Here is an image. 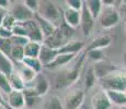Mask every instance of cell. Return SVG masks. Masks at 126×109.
<instances>
[{
  "label": "cell",
  "instance_id": "9a60e30c",
  "mask_svg": "<svg viewBox=\"0 0 126 109\" xmlns=\"http://www.w3.org/2000/svg\"><path fill=\"white\" fill-rule=\"evenodd\" d=\"M113 37L110 34H102L99 35L98 37H95L94 39H92V42L88 45L87 50L91 49H103L105 50V48H108L109 46L112 44Z\"/></svg>",
  "mask_w": 126,
  "mask_h": 109
},
{
  "label": "cell",
  "instance_id": "9c48e42d",
  "mask_svg": "<svg viewBox=\"0 0 126 109\" xmlns=\"http://www.w3.org/2000/svg\"><path fill=\"white\" fill-rule=\"evenodd\" d=\"M6 106L12 109H23L25 108V100H24L23 91H12L7 94Z\"/></svg>",
  "mask_w": 126,
  "mask_h": 109
},
{
  "label": "cell",
  "instance_id": "7a4b0ae2",
  "mask_svg": "<svg viewBox=\"0 0 126 109\" xmlns=\"http://www.w3.org/2000/svg\"><path fill=\"white\" fill-rule=\"evenodd\" d=\"M101 86L104 91H120L124 92L126 89V73L125 72H113L109 76L100 80Z\"/></svg>",
  "mask_w": 126,
  "mask_h": 109
},
{
  "label": "cell",
  "instance_id": "277c9868",
  "mask_svg": "<svg viewBox=\"0 0 126 109\" xmlns=\"http://www.w3.org/2000/svg\"><path fill=\"white\" fill-rule=\"evenodd\" d=\"M9 12L14 16L18 23H23V22L33 20L35 15V13H33L24 6L23 2H12Z\"/></svg>",
  "mask_w": 126,
  "mask_h": 109
},
{
  "label": "cell",
  "instance_id": "5b68a950",
  "mask_svg": "<svg viewBox=\"0 0 126 109\" xmlns=\"http://www.w3.org/2000/svg\"><path fill=\"white\" fill-rule=\"evenodd\" d=\"M25 109H43L44 99L30 86H26L23 91Z\"/></svg>",
  "mask_w": 126,
  "mask_h": 109
},
{
  "label": "cell",
  "instance_id": "d590c367",
  "mask_svg": "<svg viewBox=\"0 0 126 109\" xmlns=\"http://www.w3.org/2000/svg\"><path fill=\"white\" fill-rule=\"evenodd\" d=\"M66 7L72 10H77V11H81L83 8V1L81 0H67L65 1Z\"/></svg>",
  "mask_w": 126,
  "mask_h": 109
},
{
  "label": "cell",
  "instance_id": "ee69618b",
  "mask_svg": "<svg viewBox=\"0 0 126 109\" xmlns=\"http://www.w3.org/2000/svg\"><path fill=\"white\" fill-rule=\"evenodd\" d=\"M123 63H124V65L126 67V51L123 52Z\"/></svg>",
  "mask_w": 126,
  "mask_h": 109
},
{
  "label": "cell",
  "instance_id": "4fadbf2b",
  "mask_svg": "<svg viewBox=\"0 0 126 109\" xmlns=\"http://www.w3.org/2000/svg\"><path fill=\"white\" fill-rule=\"evenodd\" d=\"M80 18H81V11L72 10V9L66 8L63 11V20L64 22L69 25L70 27L76 30L80 25Z\"/></svg>",
  "mask_w": 126,
  "mask_h": 109
},
{
  "label": "cell",
  "instance_id": "b9f144b4",
  "mask_svg": "<svg viewBox=\"0 0 126 109\" xmlns=\"http://www.w3.org/2000/svg\"><path fill=\"white\" fill-rule=\"evenodd\" d=\"M7 10H3V9H0V27L2 26V22H3V19H4V16H6V14H7Z\"/></svg>",
  "mask_w": 126,
  "mask_h": 109
},
{
  "label": "cell",
  "instance_id": "ac0fdd59",
  "mask_svg": "<svg viewBox=\"0 0 126 109\" xmlns=\"http://www.w3.org/2000/svg\"><path fill=\"white\" fill-rule=\"evenodd\" d=\"M77 55H66V54H58L57 57L54 59V61L52 63H49L47 65V69H57V68H63L65 65L69 64L72 62V60L76 58Z\"/></svg>",
  "mask_w": 126,
  "mask_h": 109
},
{
  "label": "cell",
  "instance_id": "f35d334b",
  "mask_svg": "<svg viewBox=\"0 0 126 109\" xmlns=\"http://www.w3.org/2000/svg\"><path fill=\"white\" fill-rule=\"evenodd\" d=\"M12 32L10 30H7L4 27H0V39H10L12 37Z\"/></svg>",
  "mask_w": 126,
  "mask_h": 109
},
{
  "label": "cell",
  "instance_id": "1f68e13d",
  "mask_svg": "<svg viewBox=\"0 0 126 109\" xmlns=\"http://www.w3.org/2000/svg\"><path fill=\"white\" fill-rule=\"evenodd\" d=\"M16 23H18V22H16V20L14 19V16L8 11L6 14V16H4V19H3V22H2V27L11 31Z\"/></svg>",
  "mask_w": 126,
  "mask_h": 109
},
{
  "label": "cell",
  "instance_id": "f546056e",
  "mask_svg": "<svg viewBox=\"0 0 126 109\" xmlns=\"http://www.w3.org/2000/svg\"><path fill=\"white\" fill-rule=\"evenodd\" d=\"M96 81L95 74H94L93 68L90 67L88 70H87L86 74H84V88L86 89H90L94 86Z\"/></svg>",
  "mask_w": 126,
  "mask_h": 109
},
{
  "label": "cell",
  "instance_id": "cb8c5ba5",
  "mask_svg": "<svg viewBox=\"0 0 126 109\" xmlns=\"http://www.w3.org/2000/svg\"><path fill=\"white\" fill-rule=\"evenodd\" d=\"M18 73H19V75L21 76V79L23 80L24 84H25V87L28 84L33 83L35 77L37 76V73H36V72H34L32 69H30V68L25 67V65H23V64H21V68L18 71Z\"/></svg>",
  "mask_w": 126,
  "mask_h": 109
},
{
  "label": "cell",
  "instance_id": "e0dca14e",
  "mask_svg": "<svg viewBox=\"0 0 126 109\" xmlns=\"http://www.w3.org/2000/svg\"><path fill=\"white\" fill-rule=\"evenodd\" d=\"M58 55V50L56 49H52V48L47 47V46L43 45L41 46V51H40V56H38V59L42 62L43 67H47L49 63H52L54 61V59L57 57Z\"/></svg>",
  "mask_w": 126,
  "mask_h": 109
},
{
  "label": "cell",
  "instance_id": "7dc6e473",
  "mask_svg": "<svg viewBox=\"0 0 126 109\" xmlns=\"http://www.w3.org/2000/svg\"><path fill=\"white\" fill-rule=\"evenodd\" d=\"M124 30H125V33H126V22H125V25H124Z\"/></svg>",
  "mask_w": 126,
  "mask_h": 109
},
{
  "label": "cell",
  "instance_id": "8d00e7d4",
  "mask_svg": "<svg viewBox=\"0 0 126 109\" xmlns=\"http://www.w3.org/2000/svg\"><path fill=\"white\" fill-rule=\"evenodd\" d=\"M23 4L29 9L30 11H32L33 13H36L38 10V4H40V1L38 0H24Z\"/></svg>",
  "mask_w": 126,
  "mask_h": 109
},
{
  "label": "cell",
  "instance_id": "8fae6325",
  "mask_svg": "<svg viewBox=\"0 0 126 109\" xmlns=\"http://www.w3.org/2000/svg\"><path fill=\"white\" fill-rule=\"evenodd\" d=\"M66 39H65V37L63 36V34L60 33L59 28H56V31H55L54 33L52 34L50 36H48L47 38H45L44 42H43V45L47 46V47L52 48V49H56L58 50L59 48H62L63 46L65 45V44H67Z\"/></svg>",
  "mask_w": 126,
  "mask_h": 109
},
{
  "label": "cell",
  "instance_id": "5bb4252c",
  "mask_svg": "<svg viewBox=\"0 0 126 109\" xmlns=\"http://www.w3.org/2000/svg\"><path fill=\"white\" fill-rule=\"evenodd\" d=\"M49 86H50V84H49V81L47 80V77L44 74L38 73L37 76L35 77L34 82H33V86H30V87H32L40 96L44 97L46 94H47L48 89H49Z\"/></svg>",
  "mask_w": 126,
  "mask_h": 109
},
{
  "label": "cell",
  "instance_id": "6da1fadb",
  "mask_svg": "<svg viewBox=\"0 0 126 109\" xmlns=\"http://www.w3.org/2000/svg\"><path fill=\"white\" fill-rule=\"evenodd\" d=\"M36 14H38L41 18L52 23L55 27H58L64 22L63 12L60 11V9L53 1H48V0L40 1L38 10L36 12Z\"/></svg>",
  "mask_w": 126,
  "mask_h": 109
},
{
  "label": "cell",
  "instance_id": "74e56055",
  "mask_svg": "<svg viewBox=\"0 0 126 109\" xmlns=\"http://www.w3.org/2000/svg\"><path fill=\"white\" fill-rule=\"evenodd\" d=\"M29 39L26 37H21V36H12L11 37V43L13 46H20V47H24L28 44Z\"/></svg>",
  "mask_w": 126,
  "mask_h": 109
},
{
  "label": "cell",
  "instance_id": "4dcf8cb0",
  "mask_svg": "<svg viewBox=\"0 0 126 109\" xmlns=\"http://www.w3.org/2000/svg\"><path fill=\"white\" fill-rule=\"evenodd\" d=\"M58 28H59V31H60V33L63 34V36L65 37V39L67 40V42H69V40H71V38H72V36H74V34H75V28H72V27H70L69 25H67L65 22H63L62 24H60L59 26H58Z\"/></svg>",
  "mask_w": 126,
  "mask_h": 109
},
{
  "label": "cell",
  "instance_id": "30bf717a",
  "mask_svg": "<svg viewBox=\"0 0 126 109\" xmlns=\"http://www.w3.org/2000/svg\"><path fill=\"white\" fill-rule=\"evenodd\" d=\"M95 25V20L90 15V13L88 12L86 8H82L81 10V18H80V27L82 31V34L84 36H89L93 31V27Z\"/></svg>",
  "mask_w": 126,
  "mask_h": 109
},
{
  "label": "cell",
  "instance_id": "bcb514c9",
  "mask_svg": "<svg viewBox=\"0 0 126 109\" xmlns=\"http://www.w3.org/2000/svg\"><path fill=\"white\" fill-rule=\"evenodd\" d=\"M120 109H126V106H123V107H121Z\"/></svg>",
  "mask_w": 126,
  "mask_h": 109
},
{
  "label": "cell",
  "instance_id": "7402d4cb",
  "mask_svg": "<svg viewBox=\"0 0 126 109\" xmlns=\"http://www.w3.org/2000/svg\"><path fill=\"white\" fill-rule=\"evenodd\" d=\"M13 71H14V65L12 60L7 55H4L3 52L0 51V73L8 76Z\"/></svg>",
  "mask_w": 126,
  "mask_h": 109
},
{
  "label": "cell",
  "instance_id": "d6986e66",
  "mask_svg": "<svg viewBox=\"0 0 126 109\" xmlns=\"http://www.w3.org/2000/svg\"><path fill=\"white\" fill-rule=\"evenodd\" d=\"M34 20L36 21V23H37V25H38V27H40L41 32H42L43 36H44V39H45V38H47L48 36L52 35V34L54 33L55 31H56V28H57V27H55L52 23H49L48 21L44 20V19L41 18V16L38 15V14H36V13L34 15Z\"/></svg>",
  "mask_w": 126,
  "mask_h": 109
},
{
  "label": "cell",
  "instance_id": "44dd1931",
  "mask_svg": "<svg viewBox=\"0 0 126 109\" xmlns=\"http://www.w3.org/2000/svg\"><path fill=\"white\" fill-rule=\"evenodd\" d=\"M106 96H108L109 100L111 101V104L115 106H126V95L123 92L120 91H105Z\"/></svg>",
  "mask_w": 126,
  "mask_h": 109
},
{
  "label": "cell",
  "instance_id": "8992f818",
  "mask_svg": "<svg viewBox=\"0 0 126 109\" xmlns=\"http://www.w3.org/2000/svg\"><path fill=\"white\" fill-rule=\"evenodd\" d=\"M92 68H93L95 77L99 80H102L104 77L109 76L110 74H112L113 72L118 71V68L114 63L108 61V60H102V61L95 62Z\"/></svg>",
  "mask_w": 126,
  "mask_h": 109
},
{
  "label": "cell",
  "instance_id": "f1b7e54d",
  "mask_svg": "<svg viewBox=\"0 0 126 109\" xmlns=\"http://www.w3.org/2000/svg\"><path fill=\"white\" fill-rule=\"evenodd\" d=\"M9 58H10L11 60H14L16 62L21 63L24 59L23 47H20V46H12L11 51H10V54H9Z\"/></svg>",
  "mask_w": 126,
  "mask_h": 109
},
{
  "label": "cell",
  "instance_id": "7bdbcfd3",
  "mask_svg": "<svg viewBox=\"0 0 126 109\" xmlns=\"http://www.w3.org/2000/svg\"><path fill=\"white\" fill-rule=\"evenodd\" d=\"M0 106H6V100H4L3 97H2L1 92H0Z\"/></svg>",
  "mask_w": 126,
  "mask_h": 109
},
{
  "label": "cell",
  "instance_id": "c3c4849f",
  "mask_svg": "<svg viewBox=\"0 0 126 109\" xmlns=\"http://www.w3.org/2000/svg\"><path fill=\"white\" fill-rule=\"evenodd\" d=\"M6 108H7V109H12V108H9V107H7V106H6ZM23 109H25V108H23Z\"/></svg>",
  "mask_w": 126,
  "mask_h": 109
},
{
  "label": "cell",
  "instance_id": "603a6c76",
  "mask_svg": "<svg viewBox=\"0 0 126 109\" xmlns=\"http://www.w3.org/2000/svg\"><path fill=\"white\" fill-rule=\"evenodd\" d=\"M41 46L42 44L34 43V42H28L25 46L23 47L24 50V58H38L41 51Z\"/></svg>",
  "mask_w": 126,
  "mask_h": 109
},
{
  "label": "cell",
  "instance_id": "e575fe53",
  "mask_svg": "<svg viewBox=\"0 0 126 109\" xmlns=\"http://www.w3.org/2000/svg\"><path fill=\"white\" fill-rule=\"evenodd\" d=\"M12 43H11V38L10 39H0V51L3 52L4 55H7L9 57V54L11 51L12 48Z\"/></svg>",
  "mask_w": 126,
  "mask_h": 109
},
{
  "label": "cell",
  "instance_id": "f6af8a7d",
  "mask_svg": "<svg viewBox=\"0 0 126 109\" xmlns=\"http://www.w3.org/2000/svg\"><path fill=\"white\" fill-rule=\"evenodd\" d=\"M0 109H7L6 106H0Z\"/></svg>",
  "mask_w": 126,
  "mask_h": 109
},
{
  "label": "cell",
  "instance_id": "52a82bcc",
  "mask_svg": "<svg viewBox=\"0 0 126 109\" xmlns=\"http://www.w3.org/2000/svg\"><path fill=\"white\" fill-rule=\"evenodd\" d=\"M84 100V92L83 89L78 88L75 91L70 92L68 95L66 96V100H65V109H79L81 105L83 104Z\"/></svg>",
  "mask_w": 126,
  "mask_h": 109
},
{
  "label": "cell",
  "instance_id": "4316f807",
  "mask_svg": "<svg viewBox=\"0 0 126 109\" xmlns=\"http://www.w3.org/2000/svg\"><path fill=\"white\" fill-rule=\"evenodd\" d=\"M21 64L25 65V67L30 68V69H32L34 72L36 73H42V70H43V64L42 62L40 61V59L38 58H24L23 61L21 62Z\"/></svg>",
  "mask_w": 126,
  "mask_h": 109
},
{
  "label": "cell",
  "instance_id": "d4e9b609",
  "mask_svg": "<svg viewBox=\"0 0 126 109\" xmlns=\"http://www.w3.org/2000/svg\"><path fill=\"white\" fill-rule=\"evenodd\" d=\"M8 80L9 84L11 86V89H13V91H24L25 84H24L23 80L21 79V76L19 75L18 71L14 70L10 75H8Z\"/></svg>",
  "mask_w": 126,
  "mask_h": 109
},
{
  "label": "cell",
  "instance_id": "3957f363",
  "mask_svg": "<svg viewBox=\"0 0 126 109\" xmlns=\"http://www.w3.org/2000/svg\"><path fill=\"white\" fill-rule=\"evenodd\" d=\"M120 20H121V14L117 9L114 8V7H110V8L103 7L102 11H101L96 21L99 22V24L101 25L102 28L110 30V28L117 25Z\"/></svg>",
  "mask_w": 126,
  "mask_h": 109
},
{
  "label": "cell",
  "instance_id": "2e32d148",
  "mask_svg": "<svg viewBox=\"0 0 126 109\" xmlns=\"http://www.w3.org/2000/svg\"><path fill=\"white\" fill-rule=\"evenodd\" d=\"M84 43L81 40H69L65 44L62 48L58 49V54H66V55H78L83 50Z\"/></svg>",
  "mask_w": 126,
  "mask_h": 109
},
{
  "label": "cell",
  "instance_id": "ba28073f",
  "mask_svg": "<svg viewBox=\"0 0 126 109\" xmlns=\"http://www.w3.org/2000/svg\"><path fill=\"white\" fill-rule=\"evenodd\" d=\"M22 24L26 28L29 42L43 44V42H44V36H43V34L41 32L40 27H38L37 23H36V21L34 19H33V20H30V21L23 22Z\"/></svg>",
  "mask_w": 126,
  "mask_h": 109
},
{
  "label": "cell",
  "instance_id": "ffe728a7",
  "mask_svg": "<svg viewBox=\"0 0 126 109\" xmlns=\"http://www.w3.org/2000/svg\"><path fill=\"white\" fill-rule=\"evenodd\" d=\"M83 6L88 10V12L90 13V15L92 18L95 21L98 20L99 15H100L102 8H103L101 0H87V1H83Z\"/></svg>",
  "mask_w": 126,
  "mask_h": 109
},
{
  "label": "cell",
  "instance_id": "83f0119b",
  "mask_svg": "<svg viewBox=\"0 0 126 109\" xmlns=\"http://www.w3.org/2000/svg\"><path fill=\"white\" fill-rule=\"evenodd\" d=\"M86 55L89 57V59L94 61V63L99 61H102V60H105V50H103V49L86 50Z\"/></svg>",
  "mask_w": 126,
  "mask_h": 109
},
{
  "label": "cell",
  "instance_id": "60d3db41",
  "mask_svg": "<svg viewBox=\"0 0 126 109\" xmlns=\"http://www.w3.org/2000/svg\"><path fill=\"white\" fill-rule=\"evenodd\" d=\"M118 12H120V14L122 13L123 15H124V18L126 19V3H124V2H121V6H120V8L117 9Z\"/></svg>",
  "mask_w": 126,
  "mask_h": 109
},
{
  "label": "cell",
  "instance_id": "d6a6232c",
  "mask_svg": "<svg viewBox=\"0 0 126 109\" xmlns=\"http://www.w3.org/2000/svg\"><path fill=\"white\" fill-rule=\"evenodd\" d=\"M11 91L12 89H11L10 84H9L8 76L2 74V73H0V92H1V93H4L7 95V94H9Z\"/></svg>",
  "mask_w": 126,
  "mask_h": 109
},
{
  "label": "cell",
  "instance_id": "836d02e7",
  "mask_svg": "<svg viewBox=\"0 0 126 109\" xmlns=\"http://www.w3.org/2000/svg\"><path fill=\"white\" fill-rule=\"evenodd\" d=\"M12 35L13 36H21V37H26L28 38V32H26L25 26L22 23H16L11 30Z\"/></svg>",
  "mask_w": 126,
  "mask_h": 109
},
{
  "label": "cell",
  "instance_id": "484cf974",
  "mask_svg": "<svg viewBox=\"0 0 126 109\" xmlns=\"http://www.w3.org/2000/svg\"><path fill=\"white\" fill-rule=\"evenodd\" d=\"M43 109H65V108L60 98L56 95H52L44 100Z\"/></svg>",
  "mask_w": 126,
  "mask_h": 109
},
{
  "label": "cell",
  "instance_id": "ab89813d",
  "mask_svg": "<svg viewBox=\"0 0 126 109\" xmlns=\"http://www.w3.org/2000/svg\"><path fill=\"white\" fill-rule=\"evenodd\" d=\"M11 4H12V2L10 0H0V9L9 11V9L11 8Z\"/></svg>",
  "mask_w": 126,
  "mask_h": 109
},
{
  "label": "cell",
  "instance_id": "7c38bea8",
  "mask_svg": "<svg viewBox=\"0 0 126 109\" xmlns=\"http://www.w3.org/2000/svg\"><path fill=\"white\" fill-rule=\"evenodd\" d=\"M92 109H112V104L109 100L105 91L96 92L91 98Z\"/></svg>",
  "mask_w": 126,
  "mask_h": 109
}]
</instances>
